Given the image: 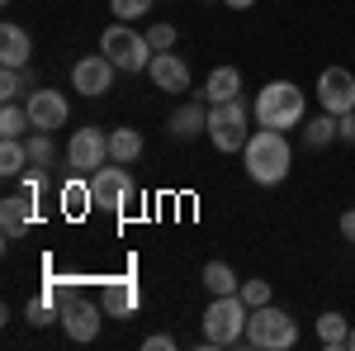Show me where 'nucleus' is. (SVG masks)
Listing matches in <instances>:
<instances>
[{
	"label": "nucleus",
	"instance_id": "c85d7f7f",
	"mask_svg": "<svg viewBox=\"0 0 355 351\" xmlns=\"http://www.w3.org/2000/svg\"><path fill=\"white\" fill-rule=\"evenodd\" d=\"M237 295H242V304L246 309H261V304H270V280H242V290H237Z\"/></svg>",
	"mask_w": 355,
	"mask_h": 351
},
{
	"label": "nucleus",
	"instance_id": "aec40b11",
	"mask_svg": "<svg viewBox=\"0 0 355 351\" xmlns=\"http://www.w3.org/2000/svg\"><path fill=\"white\" fill-rule=\"evenodd\" d=\"M318 342L327 351H341V347H351V323L336 313V309H327L322 318H318Z\"/></svg>",
	"mask_w": 355,
	"mask_h": 351
},
{
	"label": "nucleus",
	"instance_id": "7ed1b4c3",
	"mask_svg": "<svg viewBox=\"0 0 355 351\" xmlns=\"http://www.w3.org/2000/svg\"><path fill=\"white\" fill-rule=\"evenodd\" d=\"M246 342L256 351H294L299 347V323H294V313H284L275 304H261L246 318Z\"/></svg>",
	"mask_w": 355,
	"mask_h": 351
},
{
	"label": "nucleus",
	"instance_id": "39448f33",
	"mask_svg": "<svg viewBox=\"0 0 355 351\" xmlns=\"http://www.w3.org/2000/svg\"><path fill=\"white\" fill-rule=\"evenodd\" d=\"M100 53L110 57L119 72H142V67H152V43H147V33H137L133 24H123V19H114L105 33H100Z\"/></svg>",
	"mask_w": 355,
	"mask_h": 351
},
{
	"label": "nucleus",
	"instance_id": "9b49d317",
	"mask_svg": "<svg viewBox=\"0 0 355 351\" xmlns=\"http://www.w3.org/2000/svg\"><path fill=\"white\" fill-rule=\"evenodd\" d=\"M24 109H28L33 133H57V129H67V119H71V105H67L62 90H28Z\"/></svg>",
	"mask_w": 355,
	"mask_h": 351
},
{
	"label": "nucleus",
	"instance_id": "4468645a",
	"mask_svg": "<svg viewBox=\"0 0 355 351\" xmlns=\"http://www.w3.org/2000/svg\"><path fill=\"white\" fill-rule=\"evenodd\" d=\"M0 62H5V67H28V62H33V38H28V28L15 24V19L0 24Z\"/></svg>",
	"mask_w": 355,
	"mask_h": 351
},
{
	"label": "nucleus",
	"instance_id": "c756f323",
	"mask_svg": "<svg viewBox=\"0 0 355 351\" xmlns=\"http://www.w3.org/2000/svg\"><path fill=\"white\" fill-rule=\"evenodd\" d=\"M147 10H152V0H110V15H114V19H123V24L142 19Z\"/></svg>",
	"mask_w": 355,
	"mask_h": 351
},
{
	"label": "nucleus",
	"instance_id": "9d476101",
	"mask_svg": "<svg viewBox=\"0 0 355 351\" xmlns=\"http://www.w3.org/2000/svg\"><path fill=\"white\" fill-rule=\"evenodd\" d=\"M318 105L327 109V114H351L355 109V72L351 67H322V76H318Z\"/></svg>",
	"mask_w": 355,
	"mask_h": 351
},
{
	"label": "nucleus",
	"instance_id": "c9c22d12",
	"mask_svg": "<svg viewBox=\"0 0 355 351\" xmlns=\"http://www.w3.org/2000/svg\"><path fill=\"white\" fill-rule=\"evenodd\" d=\"M351 351H355V327H351Z\"/></svg>",
	"mask_w": 355,
	"mask_h": 351
},
{
	"label": "nucleus",
	"instance_id": "ddd939ff",
	"mask_svg": "<svg viewBox=\"0 0 355 351\" xmlns=\"http://www.w3.org/2000/svg\"><path fill=\"white\" fill-rule=\"evenodd\" d=\"M147 76H152V85L166 90V95L190 90V67H185V57H180V53H157V57H152V67H147Z\"/></svg>",
	"mask_w": 355,
	"mask_h": 351
},
{
	"label": "nucleus",
	"instance_id": "6e6552de",
	"mask_svg": "<svg viewBox=\"0 0 355 351\" xmlns=\"http://www.w3.org/2000/svg\"><path fill=\"white\" fill-rule=\"evenodd\" d=\"M67 162L76 166L81 176H95L100 166L110 162V133L105 129H76L67 138Z\"/></svg>",
	"mask_w": 355,
	"mask_h": 351
},
{
	"label": "nucleus",
	"instance_id": "f8f14e48",
	"mask_svg": "<svg viewBox=\"0 0 355 351\" xmlns=\"http://www.w3.org/2000/svg\"><path fill=\"white\" fill-rule=\"evenodd\" d=\"M114 72H119V67H114L105 53H90L71 67V90H81L85 100H100V95L114 90Z\"/></svg>",
	"mask_w": 355,
	"mask_h": 351
},
{
	"label": "nucleus",
	"instance_id": "f3484780",
	"mask_svg": "<svg viewBox=\"0 0 355 351\" xmlns=\"http://www.w3.org/2000/svg\"><path fill=\"white\" fill-rule=\"evenodd\" d=\"M237 95H242V72L237 67H214L209 81H204V100L223 105V100H237Z\"/></svg>",
	"mask_w": 355,
	"mask_h": 351
},
{
	"label": "nucleus",
	"instance_id": "2f4dec72",
	"mask_svg": "<svg viewBox=\"0 0 355 351\" xmlns=\"http://www.w3.org/2000/svg\"><path fill=\"white\" fill-rule=\"evenodd\" d=\"M142 351H175V337H171V332H152V337L142 342Z\"/></svg>",
	"mask_w": 355,
	"mask_h": 351
},
{
	"label": "nucleus",
	"instance_id": "393cba45",
	"mask_svg": "<svg viewBox=\"0 0 355 351\" xmlns=\"http://www.w3.org/2000/svg\"><path fill=\"white\" fill-rule=\"evenodd\" d=\"M331 138H341V133H336V114H327V109L303 124V142H308V147H327Z\"/></svg>",
	"mask_w": 355,
	"mask_h": 351
},
{
	"label": "nucleus",
	"instance_id": "412c9836",
	"mask_svg": "<svg viewBox=\"0 0 355 351\" xmlns=\"http://www.w3.org/2000/svg\"><path fill=\"white\" fill-rule=\"evenodd\" d=\"M137 157H142V133H137V129H114L110 133V162L133 166Z\"/></svg>",
	"mask_w": 355,
	"mask_h": 351
},
{
	"label": "nucleus",
	"instance_id": "e433bc0d",
	"mask_svg": "<svg viewBox=\"0 0 355 351\" xmlns=\"http://www.w3.org/2000/svg\"><path fill=\"white\" fill-rule=\"evenodd\" d=\"M5 5H10V0H5Z\"/></svg>",
	"mask_w": 355,
	"mask_h": 351
},
{
	"label": "nucleus",
	"instance_id": "1a4fd4ad",
	"mask_svg": "<svg viewBox=\"0 0 355 351\" xmlns=\"http://www.w3.org/2000/svg\"><path fill=\"white\" fill-rule=\"evenodd\" d=\"M90 190H95V209H110V214H119L128 199H133V176L123 171L119 162H110V166H100L95 176H90Z\"/></svg>",
	"mask_w": 355,
	"mask_h": 351
},
{
	"label": "nucleus",
	"instance_id": "6ab92c4d",
	"mask_svg": "<svg viewBox=\"0 0 355 351\" xmlns=\"http://www.w3.org/2000/svg\"><path fill=\"white\" fill-rule=\"evenodd\" d=\"M137 304H142V295H137L133 280H110V285H105V313L128 318V313H137Z\"/></svg>",
	"mask_w": 355,
	"mask_h": 351
},
{
	"label": "nucleus",
	"instance_id": "b1692460",
	"mask_svg": "<svg viewBox=\"0 0 355 351\" xmlns=\"http://www.w3.org/2000/svg\"><path fill=\"white\" fill-rule=\"evenodd\" d=\"M28 95V67H5L0 72V100L5 105H19Z\"/></svg>",
	"mask_w": 355,
	"mask_h": 351
},
{
	"label": "nucleus",
	"instance_id": "bb28decb",
	"mask_svg": "<svg viewBox=\"0 0 355 351\" xmlns=\"http://www.w3.org/2000/svg\"><path fill=\"white\" fill-rule=\"evenodd\" d=\"M33 124H28V109L24 105H5L0 109V138H24Z\"/></svg>",
	"mask_w": 355,
	"mask_h": 351
},
{
	"label": "nucleus",
	"instance_id": "cd10ccee",
	"mask_svg": "<svg viewBox=\"0 0 355 351\" xmlns=\"http://www.w3.org/2000/svg\"><path fill=\"white\" fill-rule=\"evenodd\" d=\"M28 162H33V166H43V171H48V166L57 162L53 133H33V138H28Z\"/></svg>",
	"mask_w": 355,
	"mask_h": 351
},
{
	"label": "nucleus",
	"instance_id": "f257e3e1",
	"mask_svg": "<svg viewBox=\"0 0 355 351\" xmlns=\"http://www.w3.org/2000/svg\"><path fill=\"white\" fill-rule=\"evenodd\" d=\"M242 162H246V176H251L256 186H279V181L289 176V166H294L289 138L279 133V129H256L242 147Z\"/></svg>",
	"mask_w": 355,
	"mask_h": 351
},
{
	"label": "nucleus",
	"instance_id": "f704fd0d",
	"mask_svg": "<svg viewBox=\"0 0 355 351\" xmlns=\"http://www.w3.org/2000/svg\"><path fill=\"white\" fill-rule=\"evenodd\" d=\"M223 5H227V10H251L256 0H223Z\"/></svg>",
	"mask_w": 355,
	"mask_h": 351
},
{
	"label": "nucleus",
	"instance_id": "2eb2a0df",
	"mask_svg": "<svg viewBox=\"0 0 355 351\" xmlns=\"http://www.w3.org/2000/svg\"><path fill=\"white\" fill-rule=\"evenodd\" d=\"M171 138H180V142H190V138L209 133V105H199V100H190V105H180L175 114H171Z\"/></svg>",
	"mask_w": 355,
	"mask_h": 351
},
{
	"label": "nucleus",
	"instance_id": "f03ea898",
	"mask_svg": "<svg viewBox=\"0 0 355 351\" xmlns=\"http://www.w3.org/2000/svg\"><path fill=\"white\" fill-rule=\"evenodd\" d=\"M303 114H308V95H303L294 81L261 85V95H256V124H261V129L289 133V129H303Z\"/></svg>",
	"mask_w": 355,
	"mask_h": 351
},
{
	"label": "nucleus",
	"instance_id": "4be33fe9",
	"mask_svg": "<svg viewBox=\"0 0 355 351\" xmlns=\"http://www.w3.org/2000/svg\"><path fill=\"white\" fill-rule=\"evenodd\" d=\"M28 142L19 138H0V176H24L28 171Z\"/></svg>",
	"mask_w": 355,
	"mask_h": 351
},
{
	"label": "nucleus",
	"instance_id": "5701e85b",
	"mask_svg": "<svg viewBox=\"0 0 355 351\" xmlns=\"http://www.w3.org/2000/svg\"><path fill=\"white\" fill-rule=\"evenodd\" d=\"M204 290H209V295H237L242 280H237V270L227 266V261H209V266H204Z\"/></svg>",
	"mask_w": 355,
	"mask_h": 351
},
{
	"label": "nucleus",
	"instance_id": "7c9ffc66",
	"mask_svg": "<svg viewBox=\"0 0 355 351\" xmlns=\"http://www.w3.org/2000/svg\"><path fill=\"white\" fill-rule=\"evenodd\" d=\"M147 43H152V53H171V48H175V28L171 24H152L147 28Z\"/></svg>",
	"mask_w": 355,
	"mask_h": 351
},
{
	"label": "nucleus",
	"instance_id": "0eeeda50",
	"mask_svg": "<svg viewBox=\"0 0 355 351\" xmlns=\"http://www.w3.org/2000/svg\"><path fill=\"white\" fill-rule=\"evenodd\" d=\"M62 327H67V337L71 342H95L100 337V327H105V304H95V299H81V295H67L62 304Z\"/></svg>",
	"mask_w": 355,
	"mask_h": 351
},
{
	"label": "nucleus",
	"instance_id": "72a5a7b5",
	"mask_svg": "<svg viewBox=\"0 0 355 351\" xmlns=\"http://www.w3.org/2000/svg\"><path fill=\"white\" fill-rule=\"evenodd\" d=\"M341 238H346V243H355V209H346V214H341Z\"/></svg>",
	"mask_w": 355,
	"mask_h": 351
},
{
	"label": "nucleus",
	"instance_id": "473e14b6",
	"mask_svg": "<svg viewBox=\"0 0 355 351\" xmlns=\"http://www.w3.org/2000/svg\"><path fill=\"white\" fill-rule=\"evenodd\" d=\"M336 133H341V142H355V109L336 119Z\"/></svg>",
	"mask_w": 355,
	"mask_h": 351
},
{
	"label": "nucleus",
	"instance_id": "dca6fc26",
	"mask_svg": "<svg viewBox=\"0 0 355 351\" xmlns=\"http://www.w3.org/2000/svg\"><path fill=\"white\" fill-rule=\"evenodd\" d=\"M28 223H33V199L28 195H5L0 199V233L19 238V233H28Z\"/></svg>",
	"mask_w": 355,
	"mask_h": 351
},
{
	"label": "nucleus",
	"instance_id": "a878e982",
	"mask_svg": "<svg viewBox=\"0 0 355 351\" xmlns=\"http://www.w3.org/2000/svg\"><path fill=\"white\" fill-rule=\"evenodd\" d=\"M57 299H28L24 304V318H28V327H48V323H62V309H53Z\"/></svg>",
	"mask_w": 355,
	"mask_h": 351
},
{
	"label": "nucleus",
	"instance_id": "423d86ee",
	"mask_svg": "<svg viewBox=\"0 0 355 351\" xmlns=\"http://www.w3.org/2000/svg\"><path fill=\"white\" fill-rule=\"evenodd\" d=\"M251 109L242 105V95L237 100H223V105H209V142L218 147V152H242L246 138H251Z\"/></svg>",
	"mask_w": 355,
	"mask_h": 351
},
{
	"label": "nucleus",
	"instance_id": "a211bd4d",
	"mask_svg": "<svg viewBox=\"0 0 355 351\" xmlns=\"http://www.w3.org/2000/svg\"><path fill=\"white\" fill-rule=\"evenodd\" d=\"M57 204H62V214L67 218H85L95 209V190H90V176L85 181H67L62 195H57Z\"/></svg>",
	"mask_w": 355,
	"mask_h": 351
},
{
	"label": "nucleus",
	"instance_id": "20e7f679",
	"mask_svg": "<svg viewBox=\"0 0 355 351\" xmlns=\"http://www.w3.org/2000/svg\"><path fill=\"white\" fill-rule=\"evenodd\" d=\"M246 318H251V309L242 304V295H214V304L204 309V342L209 347L246 342Z\"/></svg>",
	"mask_w": 355,
	"mask_h": 351
}]
</instances>
